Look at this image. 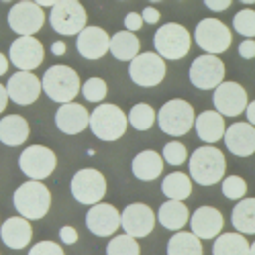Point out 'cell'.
I'll use <instances>...</instances> for the list:
<instances>
[{"instance_id": "6da1fadb", "label": "cell", "mask_w": 255, "mask_h": 255, "mask_svg": "<svg viewBox=\"0 0 255 255\" xmlns=\"http://www.w3.org/2000/svg\"><path fill=\"white\" fill-rule=\"evenodd\" d=\"M12 200L16 212H20V217H25L27 221H39L49 212L51 192L43 182L29 180L14 190Z\"/></svg>"}, {"instance_id": "7a4b0ae2", "label": "cell", "mask_w": 255, "mask_h": 255, "mask_svg": "<svg viewBox=\"0 0 255 255\" xmlns=\"http://www.w3.org/2000/svg\"><path fill=\"white\" fill-rule=\"evenodd\" d=\"M190 180L200 186H215L225 178L227 161L221 149L217 147H198L190 155Z\"/></svg>"}, {"instance_id": "3957f363", "label": "cell", "mask_w": 255, "mask_h": 255, "mask_svg": "<svg viewBox=\"0 0 255 255\" xmlns=\"http://www.w3.org/2000/svg\"><path fill=\"white\" fill-rule=\"evenodd\" d=\"M41 88L43 92L53 100V102H72L78 92H80V76L76 70H72L70 66H63V63H57V66H51L43 78H41Z\"/></svg>"}, {"instance_id": "277c9868", "label": "cell", "mask_w": 255, "mask_h": 255, "mask_svg": "<svg viewBox=\"0 0 255 255\" xmlns=\"http://www.w3.org/2000/svg\"><path fill=\"white\" fill-rule=\"evenodd\" d=\"M127 115L121 111V106L117 104H109L102 102L90 113L88 119V127L94 133V137H98L100 141H117L125 135L127 131Z\"/></svg>"}, {"instance_id": "5b68a950", "label": "cell", "mask_w": 255, "mask_h": 255, "mask_svg": "<svg viewBox=\"0 0 255 255\" xmlns=\"http://www.w3.org/2000/svg\"><path fill=\"white\" fill-rule=\"evenodd\" d=\"M194 119H196V115H194L192 104L182 98L167 100L157 113L159 129L165 135H172V137L186 135L194 127Z\"/></svg>"}, {"instance_id": "8992f818", "label": "cell", "mask_w": 255, "mask_h": 255, "mask_svg": "<svg viewBox=\"0 0 255 255\" xmlns=\"http://www.w3.org/2000/svg\"><path fill=\"white\" fill-rule=\"evenodd\" d=\"M153 45L157 49L155 53H159L163 59L176 61L188 55L192 39H190V33L186 31V27L178 23H165L157 29L153 37Z\"/></svg>"}, {"instance_id": "52a82bcc", "label": "cell", "mask_w": 255, "mask_h": 255, "mask_svg": "<svg viewBox=\"0 0 255 255\" xmlns=\"http://www.w3.org/2000/svg\"><path fill=\"white\" fill-rule=\"evenodd\" d=\"M86 20H88L86 8L78 0H57L51 6V14H49L51 29L63 37L78 35L86 27Z\"/></svg>"}, {"instance_id": "ba28073f", "label": "cell", "mask_w": 255, "mask_h": 255, "mask_svg": "<svg viewBox=\"0 0 255 255\" xmlns=\"http://www.w3.org/2000/svg\"><path fill=\"white\" fill-rule=\"evenodd\" d=\"M57 165L55 153L45 145H31L20 153L18 157V167L29 180H45L53 174Z\"/></svg>"}, {"instance_id": "9c48e42d", "label": "cell", "mask_w": 255, "mask_h": 255, "mask_svg": "<svg viewBox=\"0 0 255 255\" xmlns=\"http://www.w3.org/2000/svg\"><path fill=\"white\" fill-rule=\"evenodd\" d=\"M165 59L159 53H139L131 59V66H129V76L131 80L137 84V86L143 88H151L157 86V84L163 82L165 78Z\"/></svg>"}, {"instance_id": "30bf717a", "label": "cell", "mask_w": 255, "mask_h": 255, "mask_svg": "<svg viewBox=\"0 0 255 255\" xmlns=\"http://www.w3.org/2000/svg\"><path fill=\"white\" fill-rule=\"evenodd\" d=\"M70 190H72V196L80 204H90L92 206V204H96V202H100L104 198L106 180H104V176L98 172V169L84 167V169H80V172L74 174Z\"/></svg>"}, {"instance_id": "8fae6325", "label": "cell", "mask_w": 255, "mask_h": 255, "mask_svg": "<svg viewBox=\"0 0 255 255\" xmlns=\"http://www.w3.org/2000/svg\"><path fill=\"white\" fill-rule=\"evenodd\" d=\"M231 39L233 37L229 27L221 23L219 18H202L194 31V41L198 43V47L212 55L225 53L231 47Z\"/></svg>"}, {"instance_id": "7c38bea8", "label": "cell", "mask_w": 255, "mask_h": 255, "mask_svg": "<svg viewBox=\"0 0 255 255\" xmlns=\"http://www.w3.org/2000/svg\"><path fill=\"white\" fill-rule=\"evenodd\" d=\"M45 25V12L33 0H20L8 12V27L18 35H35Z\"/></svg>"}, {"instance_id": "4fadbf2b", "label": "cell", "mask_w": 255, "mask_h": 255, "mask_svg": "<svg viewBox=\"0 0 255 255\" xmlns=\"http://www.w3.org/2000/svg\"><path fill=\"white\" fill-rule=\"evenodd\" d=\"M225 80V63L219 55L204 53L198 55L190 66V82L200 90H215Z\"/></svg>"}, {"instance_id": "5bb4252c", "label": "cell", "mask_w": 255, "mask_h": 255, "mask_svg": "<svg viewBox=\"0 0 255 255\" xmlns=\"http://www.w3.org/2000/svg\"><path fill=\"white\" fill-rule=\"evenodd\" d=\"M45 59V49L41 45V41L35 39L33 35H23L10 45V55L8 61L14 68L23 72H33L37 70Z\"/></svg>"}, {"instance_id": "9a60e30c", "label": "cell", "mask_w": 255, "mask_h": 255, "mask_svg": "<svg viewBox=\"0 0 255 255\" xmlns=\"http://www.w3.org/2000/svg\"><path fill=\"white\" fill-rule=\"evenodd\" d=\"M121 229L135 239L147 237L155 229V212L143 202L129 204L121 212Z\"/></svg>"}, {"instance_id": "2e32d148", "label": "cell", "mask_w": 255, "mask_h": 255, "mask_svg": "<svg viewBox=\"0 0 255 255\" xmlns=\"http://www.w3.org/2000/svg\"><path fill=\"white\" fill-rule=\"evenodd\" d=\"M212 102L223 117H237L247 106V92L237 82H221L212 94Z\"/></svg>"}, {"instance_id": "e0dca14e", "label": "cell", "mask_w": 255, "mask_h": 255, "mask_svg": "<svg viewBox=\"0 0 255 255\" xmlns=\"http://www.w3.org/2000/svg\"><path fill=\"white\" fill-rule=\"evenodd\" d=\"M86 227L96 237H111L121 227V212L106 202H96L86 212Z\"/></svg>"}, {"instance_id": "ac0fdd59", "label": "cell", "mask_w": 255, "mask_h": 255, "mask_svg": "<svg viewBox=\"0 0 255 255\" xmlns=\"http://www.w3.org/2000/svg\"><path fill=\"white\" fill-rule=\"evenodd\" d=\"M41 80L33 74V72H23L18 70L16 74L10 76L8 84H6V92H8V98L20 106H29L33 104L39 94H41Z\"/></svg>"}, {"instance_id": "d6986e66", "label": "cell", "mask_w": 255, "mask_h": 255, "mask_svg": "<svg viewBox=\"0 0 255 255\" xmlns=\"http://www.w3.org/2000/svg\"><path fill=\"white\" fill-rule=\"evenodd\" d=\"M225 145L237 157H249L255 153V127L249 123H233L225 129Z\"/></svg>"}, {"instance_id": "ffe728a7", "label": "cell", "mask_w": 255, "mask_h": 255, "mask_svg": "<svg viewBox=\"0 0 255 255\" xmlns=\"http://www.w3.org/2000/svg\"><path fill=\"white\" fill-rule=\"evenodd\" d=\"M190 229H192L194 235L202 241V239H215L219 233L223 231V215L215 208V206H198L192 217H190Z\"/></svg>"}, {"instance_id": "44dd1931", "label": "cell", "mask_w": 255, "mask_h": 255, "mask_svg": "<svg viewBox=\"0 0 255 255\" xmlns=\"http://www.w3.org/2000/svg\"><path fill=\"white\" fill-rule=\"evenodd\" d=\"M111 37L100 27H84L78 33L76 39V49L82 57L86 59H100L104 53H109Z\"/></svg>"}, {"instance_id": "7402d4cb", "label": "cell", "mask_w": 255, "mask_h": 255, "mask_svg": "<svg viewBox=\"0 0 255 255\" xmlns=\"http://www.w3.org/2000/svg\"><path fill=\"white\" fill-rule=\"evenodd\" d=\"M90 113L78 102H63L55 113V125L61 133L66 135H78L86 131Z\"/></svg>"}, {"instance_id": "603a6c76", "label": "cell", "mask_w": 255, "mask_h": 255, "mask_svg": "<svg viewBox=\"0 0 255 255\" xmlns=\"http://www.w3.org/2000/svg\"><path fill=\"white\" fill-rule=\"evenodd\" d=\"M0 237L10 249H25L33 239L31 223L25 217H10L0 225Z\"/></svg>"}, {"instance_id": "cb8c5ba5", "label": "cell", "mask_w": 255, "mask_h": 255, "mask_svg": "<svg viewBox=\"0 0 255 255\" xmlns=\"http://www.w3.org/2000/svg\"><path fill=\"white\" fill-rule=\"evenodd\" d=\"M194 129H196V135L200 141L212 145L223 139L225 135V121H223V115L217 113V111H204L200 113L196 119H194Z\"/></svg>"}, {"instance_id": "d4e9b609", "label": "cell", "mask_w": 255, "mask_h": 255, "mask_svg": "<svg viewBox=\"0 0 255 255\" xmlns=\"http://www.w3.org/2000/svg\"><path fill=\"white\" fill-rule=\"evenodd\" d=\"M29 139V123L20 115H8L0 121V143L6 147H20Z\"/></svg>"}, {"instance_id": "484cf974", "label": "cell", "mask_w": 255, "mask_h": 255, "mask_svg": "<svg viewBox=\"0 0 255 255\" xmlns=\"http://www.w3.org/2000/svg\"><path fill=\"white\" fill-rule=\"evenodd\" d=\"M161 172H163V157L153 149L141 151L133 159V174L141 182H153L161 176Z\"/></svg>"}, {"instance_id": "4316f807", "label": "cell", "mask_w": 255, "mask_h": 255, "mask_svg": "<svg viewBox=\"0 0 255 255\" xmlns=\"http://www.w3.org/2000/svg\"><path fill=\"white\" fill-rule=\"evenodd\" d=\"M159 223L169 231H180L190 221V210L184 204V200H167L159 206L157 212Z\"/></svg>"}, {"instance_id": "83f0119b", "label": "cell", "mask_w": 255, "mask_h": 255, "mask_svg": "<svg viewBox=\"0 0 255 255\" xmlns=\"http://www.w3.org/2000/svg\"><path fill=\"white\" fill-rule=\"evenodd\" d=\"M141 43L135 33L131 31H119L111 37V43H109V51L113 53L115 59L119 61H131L135 55H139Z\"/></svg>"}, {"instance_id": "f1b7e54d", "label": "cell", "mask_w": 255, "mask_h": 255, "mask_svg": "<svg viewBox=\"0 0 255 255\" xmlns=\"http://www.w3.org/2000/svg\"><path fill=\"white\" fill-rule=\"evenodd\" d=\"M231 223L241 235H255V198H241L231 212Z\"/></svg>"}, {"instance_id": "f546056e", "label": "cell", "mask_w": 255, "mask_h": 255, "mask_svg": "<svg viewBox=\"0 0 255 255\" xmlns=\"http://www.w3.org/2000/svg\"><path fill=\"white\" fill-rule=\"evenodd\" d=\"M212 255H249V243L241 233H223L212 245Z\"/></svg>"}, {"instance_id": "4dcf8cb0", "label": "cell", "mask_w": 255, "mask_h": 255, "mask_svg": "<svg viewBox=\"0 0 255 255\" xmlns=\"http://www.w3.org/2000/svg\"><path fill=\"white\" fill-rule=\"evenodd\" d=\"M161 192L169 200H186V198H190V194H192V180L182 172L167 174L165 180L161 182Z\"/></svg>"}, {"instance_id": "1f68e13d", "label": "cell", "mask_w": 255, "mask_h": 255, "mask_svg": "<svg viewBox=\"0 0 255 255\" xmlns=\"http://www.w3.org/2000/svg\"><path fill=\"white\" fill-rule=\"evenodd\" d=\"M167 255H202V243L194 233L176 231L167 241Z\"/></svg>"}, {"instance_id": "d6a6232c", "label": "cell", "mask_w": 255, "mask_h": 255, "mask_svg": "<svg viewBox=\"0 0 255 255\" xmlns=\"http://www.w3.org/2000/svg\"><path fill=\"white\" fill-rule=\"evenodd\" d=\"M155 119H157V113L153 111V106L147 104V102L135 104L129 111V115H127V121L135 127V131H149L155 123Z\"/></svg>"}, {"instance_id": "836d02e7", "label": "cell", "mask_w": 255, "mask_h": 255, "mask_svg": "<svg viewBox=\"0 0 255 255\" xmlns=\"http://www.w3.org/2000/svg\"><path fill=\"white\" fill-rule=\"evenodd\" d=\"M106 255H141V247L131 235H117L106 245Z\"/></svg>"}, {"instance_id": "e575fe53", "label": "cell", "mask_w": 255, "mask_h": 255, "mask_svg": "<svg viewBox=\"0 0 255 255\" xmlns=\"http://www.w3.org/2000/svg\"><path fill=\"white\" fill-rule=\"evenodd\" d=\"M233 29L239 35H243L245 39H253L255 37V10L243 8L235 14L233 18Z\"/></svg>"}, {"instance_id": "d590c367", "label": "cell", "mask_w": 255, "mask_h": 255, "mask_svg": "<svg viewBox=\"0 0 255 255\" xmlns=\"http://www.w3.org/2000/svg\"><path fill=\"white\" fill-rule=\"evenodd\" d=\"M80 90H82L84 98L90 100V102H102L106 98V92H109V88H106V82L102 78H90V80H86Z\"/></svg>"}, {"instance_id": "8d00e7d4", "label": "cell", "mask_w": 255, "mask_h": 255, "mask_svg": "<svg viewBox=\"0 0 255 255\" xmlns=\"http://www.w3.org/2000/svg\"><path fill=\"white\" fill-rule=\"evenodd\" d=\"M247 192V184L239 176H229L223 180V194L229 200H241Z\"/></svg>"}, {"instance_id": "74e56055", "label": "cell", "mask_w": 255, "mask_h": 255, "mask_svg": "<svg viewBox=\"0 0 255 255\" xmlns=\"http://www.w3.org/2000/svg\"><path fill=\"white\" fill-rule=\"evenodd\" d=\"M163 161L169 163V165H182L186 159H188V151H186V147L178 141H172V143H167L163 147V153H161Z\"/></svg>"}, {"instance_id": "f35d334b", "label": "cell", "mask_w": 255, "mask_h": 255, "mask_svg": "<svg viewBox=\"0 0 255 255\" xmlns=\"http://www.w3.org/2000/svg\"><path fill=\"white\" fill-rule=\"evenodd\" d=\"M29 255H66L61 249V245L53 243V241H39L37 245L31 247Z\"/></svg>"}, {"instance_id": "ab89813d", "label": "cell", "mask_w": 255, "mask_h": 255, "mask_svg": "<svg viewBox=\"0 0 255 255\" xmlns=\"http://www.w3.org/2000/svg\"><path fill=\"white\" fill-rule=\"evenodd\" d=\"M141 27H143V16L139 12H129V14L125 16V29L127 31L137 33Z\"/></svg>"}, {"instance_id": "60d3db41", "label": "cell", "mask_w": 255, "mask_h": 255, "mask_svg": "<svg viewBox=\"0 0 255 255\" xmlns=\"http://www.w3.org/2000/svg\"><path fill=\"white\" fill-rule=\"evenodd\" d=\"M59 239H61L63 245H74V243L78 241V231H76L74 227H70V225L61 227V229H59Z\"/></svg>"}, {"instance_id": "b9f144b4", "label": "cell", "mask_w": 255, "mask_h": 255, "mask_svg": "<svg viewBox=\"0 0 255 255\" xmlns=\"http://www.w3.org/2000/svg\"><path fill=\"white\" fill-rule=\"evenodd\" d=\"M239 55H241L243 59L255 57V41H253V39H245L243 43L239 45Z\"/></svg>"}, {"instance_id": "7bdbcfd3", "label": "cell", "mask_w": 255, "mask_h": 255, "mask_svg": "<svg viewBox=\"0 0 255 255\" xmlns=\"http://www.w3.org/2000/svg\"><path fill=\"white\" fill-rule=\"evenodd\" d=\"M231 2H233V0H204L206 8L212 10V12H223V10H227V8L231 6Z\"/></svg>"}, {"instance_id": "ee69618b", "label": "cell", "mask_w": 255, "mask_h": 255, "mask_svg": "<svg viewBox=\"0 0 255 255\" xmlns=\"http://www.w3.org/2000/svg\"><path fill=\"white\" fill-rule=\"evenodd\" d=\"M141 16H143V23H149V25L159 23V10H155V8H151V6H147V8L141 12Z\"/></svg>"}, {"instance_id": "f6af8a7d", "label": "cell", "mask_w": 255, "mask_h": 255, "mask_svg": "<svg viewBox=\"0 0 255 255\" xmlns=\"http://www.w3.org/2000/svg\"><path fill=\"white\" fill-rule=\"evenodd\" d=\"M8 100H10V98H8V92H6V88H4V84H0V115L6 111Z\"/></svg>"}, {"instance_id": "bcb514c9", "label": "cell", "mask_w": 255, "mask_h": 255, "mask_svg": "<svg viewBox=\"0 0 255 255\" xmlns=\"http://www.w3.org/2000/svg\"><path fill=\"white\" fill-rule=\"evenodd\" d=\"M243 113H245V117H247V123L255 127V100H253V102H247V106H245Z\"/></svg>"}, {"instance_id": "7dc6e473", "label": "cell", "mask_w": 255, "mask_h": 255, "mask_svg": "<svg viewBox=\"0 0 255 255\" xmlns=\"http://www.w3.org/2000/svg\"><path fill=\"white\" fill-rule=\"evenodd\" d=\"M51 51H53V55H63L66 53V43H63V41H55L51 45Z\"/></svg>"}, {"instance_id": "c3c4849f", "label": "cell", "mask_w": 255, "mask_h": 255, "mask_svg": "<svg viewBox=\"0 0 255 255\" xmlns=\"http://www.w3.org/2000/svg\"><path fill=\"white\" fill-rule=\"evenodd\" d=\"M8 68H10V61H8V57H6L4 53H0V76L6 74V72H8Z\"/></svg>"}, {"instance_id": "681fc988", "label": "cell", "mask_w": 255, "mask_h": 255, "mask_svg": "<svg viewBox=\"0 0 255 255\" xmlns=\"http://www.w3.org/2000/svg\"><path fill=\"white\" fill-rule=\"evenodd\" d=\"M33 2H35V4H39L41 8H45V6H49V8H51V6L57 2V0H33Z\"/></svg>"}, {"instance_id": "f907efd6", "label": "cell", "mask_w": 255, "mask_h": 255, "mask_svg": "<svg viewBox=\"0 0 255 255\" xmlns=\"http://www.w3.org/2000/svg\"><path fill=\"white\" fill-rule=\"evenodd\" d=\"M249 255H255V241L249 245Z\"/></svg>"}, {"instance_id": "816d5d0a", "label": "cell", "mask_w": 255, "mask_h": 255, "mask_svg": "<svg viewBox=\"0 0 255 255\" xmlns=\"http://www.w3.org/2000/svg\"><path fill=\"white\" fill-rule=\"evenodd\" d=\"M239 2H243V4H255V0H239Z\"/></svg>"}, {"instance_id": "f5cc1de1", "label": "cell", "mask_w": 255, "mask_h": 255, "mask_svg": "<svg viewBox=\"0 0 255 255\" xmlns=\"http://www.w3.org/2000/svg\"><path fill=\"white\" fill-rule=\"evenodd\" d=\"M0 2H12V0H0Z\"/></svg>"}, {"instance_id": "db71d44e", "label": "cell", "mask_w": 255, "mask_h": 255, "mask_svg": "<svg viewBox=\"0 0 255 255\" xmlns=\"http://www.w3.org/2000/svg\"><path fill=\"white\" fill-rule=\"evenodd\" d=\"M151 2H163V0H151Z\"/></svg>"}]
</instances>
